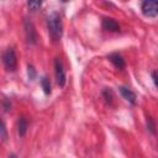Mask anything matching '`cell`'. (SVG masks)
<instances>
[{
    "label": "cell",
    "instance_id": "9",
    "mask_svg": "<svg viewBox=\"0 0 158 158\" xmlns=\"http://www.w3.org/2000/svg\"><path fill=\"white\" fill-rule=\"evenodd\" d=\"M27 127H28V122L25 117H19L17 120V132L20 137H23L27 132Z\"/></svg>",
    "mask_w": 158,
    "mask_h": 158
},
{
    "label": "cell",
    "instance_id": "15",
    "mask_svg": "<svg viewBox=\"0 0 158 158\" xmlns=\"http://www.w3.org/2000/svg\"><path fill=\"white\" fill-rule=\"evenodd\" d=\"M27 74H28V79H31V80H33L36 78V69L33 68V65H31V64L27 65Z\"/></svg>",
    "mask_w": 158,
    "mask_h": 158
},
{
    "label": "cell",
    "instance_id": "18",
    "mask_svg": "<svg viewBox=\"0 0 158 158\" xmlns=\"http://www.w3.org/2000/svg\"><path fill=\"white\" fill-rule=\"evenodd\" d=\"M9 158H17V156H16L15 153H12V154H10V156H9Z\"/></svg>",
    "mask_w": 158,
    "mask_h": 158
},
{
    "label": "cell",
    "instance_id": "13",
    "mask_svg": "<svg viewBox=\"0 0 158 158\" xmlns=\"http://www.w3.org/2000/svg\"><path fill=\"white\" fill-rule=\"evenodd\" d=\"M41 5H42L41 1H28V2H27V6H28L30 10H32V11L38 10V9L41 7Z\"/></svg>",
    "mask_w": 158,
    "mask_h": 158
},
{
    "label": "cell",
    "instance_id": "4",
    "mask_svg": "<svg viewBox=\"0 0 158 158\" xmlns=\"http://www.w3.org/2000/svg\"><path fill=\"white\" fill-rule=\"evenodd\" d=\"M142 12L147 17H156L158 14V2L153 0H146L141 5Z\"/></svg>",
    "mask_w": 158,
    "mask_h": 158
},
{
    "label": "cell",
    "instance_id": "1",
    "mask_svg": "<svg viewBox=\"0 0 158 158\" xmlns=\"http://www.w3.org/2000/svg\"><path fill=\"white\" fill-rule=\"evenodd\" d=\"M47 26H48V32L49 36L52 37L53 41L58 42L62 38L63 35V23H62V17L59 16L58 12H52L48 19H47Z\"/></svg>",
    "mask_w": 158,
    "mask_h": 158
},
{
    "label": "cell",
    "instance_id": "8",
    "mask_svg": "<svg viewBox=\"0 0 158 158\" xmlns=\"http://www.w3.org/2000/svg\"><path fill=\"white\" fill-rule=\"evenodd\" d=\"M120 89V93H121V95H122V98L125 99V100H127L130 104H132V105H136V102H137V96H136V94L131 90V89H128V88H126V86H120L118 88Z\"/></svg>",
    "mask_w": 158,
    "mask_h": 158
},
{
    "label": "cell",
    "instance_id": "14",
    "mask_svg": "<svg viewBox=\"0 0 158 158\" xmlns=\"http://www.w3.org/2000/svg\"><path fill=\"white\" fill-rule=\"evenodd\" d=\"M147 128L151 131V133H156V125H154V121L152 117H147Z\"/></svg>",
    "mask_w": 158,
    "mask_h": 158
},
{
    "label": "cell",
    "instance_id": "10",
    "mask_svg": "<svg viewBox=\"0 0 158 158\" xmlns=\"http://www.w3.org/2000/svg\"><path fill=\"white\" fill-rule=\"evenodd\" d=\"M102 96H104L105 101L109 105H112V102H114V93H112V90L110 88H105L102 90Z\"/></svg>",
    "mask_w": 158,
    "mask_h": 158
},
{
    "label": "cell",
    "instance_id": "11",
    "mask_svg": "<svg viewBox=\"0 0 158 158\" xmlns=\"http://www.w3.org/2000/svg\"><path fill=\"white\" fill-rule=\"evenodd\" d=\"M41 86H42V89H43V91H44V94L46 95H49L51 94V81H49V79L47 78V77H42V79H41Z\"/></svg>",
    "mask_w": 158,
    "mask_h": 158
},
{
    "label": "cell",
    "instance_id": "5",
    "mask_svg": "<svg viewBox=\"0 0 158 158\" xmlns=\"http://www.w3.org/2000/svg\"><path fill=\"white\" fill-rule=\"evenodd\" d=\"M25 32H26L27 42L31 43V44H36L37 43V32L35 30V26H33L32 21H30V20L25 21Z\"/></svg>",
    "mask_w": 158,
    "mask_h": 158
},
{
    "label": "cell",
    "instance_id": "17",
    "mask_svg": "<svg viewBox=\"0 0 158 158\" xmlns=\"http://www.w3.org/2000/svg\"><path fill=\"white\" fill-rule=\"evenodd\" d=\"M152 79H153V81H154V85L157 86V72H156V70L152 72Z\"/></svg>",
    "mask_w": 158,
    "mask_h": 158
},
{
    "label": "cell",
    "instance_id": "6",
    "mask_svg": "<svg viewBox=\"0 0 158 158\" xmlns=\"http://www.w3.org/2000/svg\"><path fill=\"white\" fill-rule=\"evenodd\" d=\"M107 58H109V60H110L117 69H123V68L126 67V62H125L123 57H122L120 53H117V52L110 53V54L107 56Z\"/></svg>",
    "mask_w": 158,
    "mask_h": 158
},
{
    "label": "cell",
    "instance_id": "3",
    "mask_svg": "<svg viewBox=\"0 0 158 158\" xmlns=\"http://www.w3.org/2000/svg\"><path fill=\"white\" fill-rule=\"evenodd\" d=\"M54 74H56L57 84L60 88H63L67 81V75H65V69L63 67V63L59 58H56V60H54Z\"/></svg>",
    "mask_w": 158,
    "mask_h": 158
},
{
    "label": "cell",
    "instance_id": "16",
    "mask_svg": "<svg viewBox=\"0 0 158 158\" xmlns=\"http://www.w3.org/2000/svg\"><path fill=\"white\" fill-rule=\"evenodd\" d=\"M2 106H4V110H5V111H10V110H11V102H10V100L5 99V100L2 101Z\"/></svg>",
    "mask_w": 158,
    "mask_h": 158
},
{
    "label": "cell",
    "instance_id": "7",
    "mask_svg": "<svg viewBox=\"0 0 158 158\" xmlns=\"http://www.w3.org/2000/svg\"><path fill=\"white\" fill-rule=\"evenodd\" d=\"M102 28L110 32H118L120 31V25L116 20L111 17H105L102 19Z\"/></svg>",
    "mask_w": 158,
    "mask_h": 158
},
{
    "label": "cell",
    "instance_id": "12",
    "mask_svg": "<svg viewBox=\"0 0 158 158\" xmlns=\"http://www.w3.org/2000/svg\"><path fill=\"white\" fill-rule=\"evenodd\" d=\"M0 138L2 141H6L7 139V130H6L5 122H4V120L1 117H0Z\"/></svg>",
    "mask_w": 158,
    "mask_h": 158
},
{
    "label": "cell",
    "instance_id": "2",
    "mask_svg": "<svg viewBox=\"0 0 158 158\" xmlns=\"http://www.w3.org/2000/svg\"><path fill=\"white\" fill-rule=\"evenodd\" d=\"M2 62L9 72H15L17 68V57L14 51V48H7L2 54Z\"/></svg>",
    "mask_w": 158,
    "mask_h": 158
}]
</instances>
